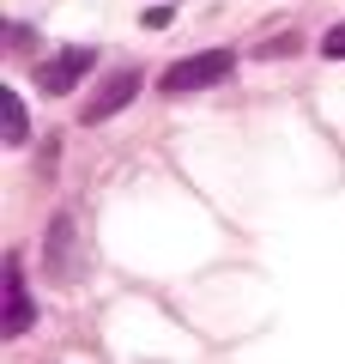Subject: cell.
Returning <instances> with one entry per match:
<instances>
[{
  "instance_id": "cell-1",
  "label": "cell",
  "mask_w": 345,
  "mask_h": 364,
  "mask_svg": "<svg viewBox=\"0 0 345 364\" xmlns=\"http://www.w3.org/2000/svg\"><path fill=\"white\" fill-rule=\"evenodd\" d=\"M236 73V49H200V55H188V61H176L164 79H158V91H170V97H182V91H206V85H218V79H230Z\"/></svg>"
},
{
  "instance_id": "cell-2",
  "label": "cell",
  "mask_w": 345,
  "mask_h": 364,
  "mask_svg": "<svg viewBox=\"0 0 345 364\" xmlns=\"http://www.w3.org/2000/svg\"><path fill=\"white\" fill-rule=\"evenodd\" d=\"M140 85H146V73H140V67H115V73L103 79V91H97V97H91L85 109H79V116H85L91 128H97V122H109L115 109H128L133 97H140Z\"/></svg>"
},
{
  "instance_id": "cell-3",
  "label": "cell",
  "mask_w": 345,
  "mask_h": 364,
  "mask_svg": "<svg viewBox=\"0 0 345 364\" xmlns=\"http://www.w3.org/2000/svg\"><path fill=\"white\" fill-rule=\"evenodd\" d=\"M0 291H6V316H0V334H6V340H18L31 322H37V310H31V291H25V261H18V255H6Z\"/></svg>"
},
{
  "instance_id": "cell-4",
  "label": "cell",
  "mask_w": 345,
  "mask_h": 364,
  "mask_svg": "<svg viewBox=\"0 0 345 364\" xmlns=\"http://www.w3.org/2000/svg\"><path fill=\"white\" fill-rule=\"evenodd\" d=\"M91 67H97V49H85V43H79V49H61V55H49V61L37 67V85L49 91V97H61V91H73Z\"/></svg>"
},
{
  "instance_id": "cell-5",
  "label": "cell",
  "mask_w": 345,
  "mask_h": 364,
  "mask_svg": "<svg viewBox=\"0 0 345 364\" xmlns=\"http://www.w3.org/2000/svg\"><path fill=\"white\" fill-rule=\"evenodd\" d=\"M6 140L13 146L31 140V116H25V97H18V91H6Z\"/></svg>"
},
{
  "instance_id": "cell-6",
  "label": "cell",
  "mask_w": 345,
  "mask_h": 364,
  "mask_svg": "<svg viewBox=\"0 0 345 364\" xmlns=\"http://www.w3.org/2000/svg\"><path fill=\"white\" fill-rule=\"evenodd\" d=\"M321 55H327V61H345V25H333L327 37H321Z\"/></svg>"
}]
</instances>
